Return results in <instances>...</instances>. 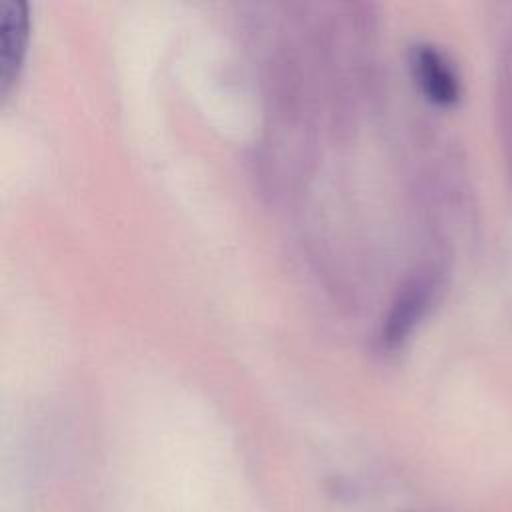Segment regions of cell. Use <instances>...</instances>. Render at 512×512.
<instances>
[{
  "mask_svg": "<svg viewBox=\"0 0 512 512\" xmlns=\"http://www.w3.org/2000/svg\"><path fill=\"white\" fill-rule=\"evenodd\" d=\"M28 10L24 0H0V92L12 84L26 46Z\"/></svg>",
  "mask_w": 512,
  "mask_h": 512,
  "instance_id": "2",
  "label": "cell"
},
{
  "mask_svg": "<svg viewBox=\"0 0 512 512\" xmlns=\"http://www.w3.org/2000/svg\"><path fill=\"white\" fill-rule=\"evenodd\" d=\"M426 294H428V284L424 280H414L404 288V292L394 302L386 318V324L382 328L384 344L392 346L404 338V334L410 330L414 320L420 316L422 306L426 302Z\"/></svg>",
  "mask_w": 512,
  "mask_h": 512,
  "instance_id": "3",
  "label": "cell"
},
{
  "mask_svg": "<svg viewBox=\"0 0 512 512\" xmlns=\"http://www.w3.org/2000/svg\"><path fill=\"white\" fill-rule=\"evenodd\" d=\"M412 70L422 92L440 106H450L460 98V80L450 60L432 44L412 48Z\"/></svg>",
  "mask_w": 512,
  "mask_h": 512,
  "instance_id": "1",
  "label": "cell"
}]
</instances>
